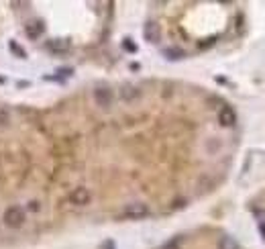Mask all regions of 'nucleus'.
<instances>
[{"label": "nucleus", "instance_id": "f257e3e1", "mask_svg": "<svg viewBox=\"0 0 265 249\" xmlns=\"http://www.w3.org/2000/svg\"><path fill=\"white\" fill-rule=\"evenodd\" d=\"M25 218H27V215L21 206H8L2 215V221L8 229H21L25 225Z\"/></svg>", "mask_w": 265, "mask_h": 249}, {"label": "nucleus", "instance_id": "f03ea898", "mask_svg": "<svg viewBox=\"0 0 265 249\" xmlns=\"http://www.w3.org/2000/svg\"><path fill=\"white\" fill-rule=\"evenodd\" d=\"M149 206H147L145 202H131V204H126L123 208V213H121V218H129V221H141V218L145 216H149Z\"/></svg>", "mask_w": 265, "mask_h": 249}, {"label": "nucleus", "instance_id": "7ed1b4c3", "mask_svg": "<svg viewBox=\"0 0 265 249\" xmlns=\"http://www.w3.org/2000/svg\"><path fill=\"white\" fill-rule=\"evenodd\" d=\"M94 96V102L100 106V108H110L112 106V100H114V94L110 88H106V86H100V88H96V90L92 92Z\"/></svg>", "mask_w": 265, "mask_h": 249}, {"label": "nucleus", "instance_id": "20e7f679", "mask_svg": "<svg viewBox=\"0 0 265 249\" xmlns=\"http://www.w3.org/2000/svg\"><path fill=\"white\" fill-rule=\"evenodd\" d=\"M143 37H145V41H149V43H159V39H161L159 25H157L155 21L145 23L143 25Z\"/></svg>", "mask_w": 265, "mask_h": 249}, {"label": "nucleus", "instance_id": "39448f33", "mask_svg": "<svg viewBox=\"0 0 265 249\" xmlns=\"http://www.w3.org/2000/svg\"><path fill=\"white\" fill-rule=\"evenodd\" d=\"M90 198H92L90 190L84 188V186H80V188H76V190L70 194V202L76 204V206H86L88 202H90Z\"/></svg>", "mask_w": 265, "mask_h": 249}, {"label": "nucleus", "instance_id": "423d86ee", "mask_svg": "<svg viewBox=\"0 0 265 249\" xmlns=\"http://www.w3.org/2000/svg\"><path fill=\"white\" fill-rule=\"evenodd\" d=\"M45 47L49 49L51 53H67L70 51V47H72V43H70V39H49V41L45 43Z\"/></svg>", "mask_w": 265, "mask_h": 249}, {"label": "nucleus", "instance_id": "0eeeda50", "mask_svg": "<svg viewBox=\"0 0 265 249\" xmlns=\"http://www.w3.org/2000/svg\"><path fill=\"white\" fill-rule=\"evenodd\" d=\"M218 123L222 127H233L237 123V113L233 111V106H222L220 113H218Z\"/></svg>", "mask_w": 265, "mask_h": 249}, {"label": "nucleus", "instance_id": "6e6552de", "mask_svg": "<svg viewBox=\"0 0 265 249\" xmlns=\"http://www.w3.org/2000/svg\"><path fill=\"white\" fill-rule=\"evenodd\" d=\"M43 31H45V25H43V21H31V23H27L25 25V33H27V37L29 39H39L43 35Z\"/></svg>", "mask_w": 265, "mask_h": 249}, {"label": "nucleus", "instance_id": "1a4fd4ad", "mask_svg": "<svg viewBox=\"0 0 265 249\" xmlns=\"http://www.w3.org/2000/svg\"><path fill=\"white\" fill-rule=\"evenodd\" d=\"M137 96H139V90H137L135 86H131V84L123 86V90H121V98H123L125 102H131V100H135Z\"/></svg>", "mask_w": 265, "mask_h": 249}, {"label": "nucleus", "instance_id": "9d476101", "mask_svg": "<svg viewBox=\"0 0 265 249\" xmlns=\"http://www.w3.org/2000/svg\"><path fill=\"white\" fill-rule=\"evenodd\" d=\"M13 121V115H11V108L8 106H0V129L8 127Z\"/></svg>", "mask_w": 265, "mask_h": 249}, {"label": "nucleus", "instance_id": "9b49d317", "mask_svg": "<svg viewBox=\"0 0 265 249\" xmlns=\"http://www.w3.org/2000/svg\"><path fill=\"white\" fill-rule=\"evenodd\" d=\"M218 249H239V243L234 241L231 235H224V237H220V241H218Z\"/></svg>", "mask_w": 265, "mask_h": 249}, {"label": "nucleus", "instance_id": "f8f14e48", "mask_svg": "<svg viewBox=\"0 0 265 249\" xmlns=\"http://www.w3.org/2000/svg\"><path fill=\"white\" fill-rule=\"evenodd\" d=\"M163 55L168 59H182V57H186V51L184 49H178V47H168V49H163Z\"/></svg>", "mask_w": 265, "mask_h": 249}, {"label": "nucleus", "instance_id": "ddd939ff", "mask_svg": "<svg viewBox=\"0 0 265 249\" xmlns=\"http://www.w3.org/2000/svg\"><path fill=\"white\" fill-rule=\"evenodd\" d=\"M123 47L126 49V51H131V53H135V51H137V45L133 43V39H129V37H126L125 41H123Z\"/></svg>", "mask_w": 265, "mask_h": 249}, {"label": "nucleus", "instance_id": "4468645a", "mask_svg": "<svg viewBox=\"0 0 265 249\" xmlns=\"http://www.w3.org/2000/svg\"><path fill=\"white\" fill-rule=\"evenodd\" d=\"M161 249H180V241L178 239H171V241H168Z\"/></svg>", "mask_w": 265, "mask_h": 249}, {"label": "nucleus", "instance_id": "2eb2a0df", "mask_svg": "<svg viewBox=\"0 0 265 249\" xmlns=\"http://www.w3.org/2000/svg\"><path fill=\"white\" fill-rule=\"evenodd\" d=\"M11 49H13V51H15V53H16L18 57H27V53H25V51H23V49H21V47H18V45H16L15 41H11Z\"/></svg>", "mask_w": 265, "mask_h": 249}, {"label": "nucleus", "instance_id": "dca6fc26", "mask_svg": "<svg viewBox=\"0 0 265 249\" xmlns=\"http://www.w3.org/2000/svg\"><path fill=\"white\" fill-rule=\"evenodd\" d=\"M31 211H39V202H31Z\"/></svg>", "mask_w": 265, "mask_h": 249}, {"label": "nucleus", "instance_id": "f3484780", "mask_svg": "<svg viewBox=\"0 0 265 249\" xmlns=\"http://www.w3.org/2000/svg\"><path fill=\"white\" fill-rule=\"evenodd\" d=\"M106 245H109V249H114V243H112V241H109Z\"/></svg>", "mask_w": 265, "mask_h": 249}]
</instances>
